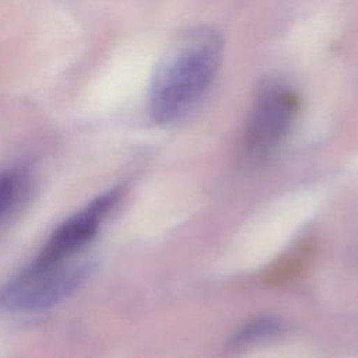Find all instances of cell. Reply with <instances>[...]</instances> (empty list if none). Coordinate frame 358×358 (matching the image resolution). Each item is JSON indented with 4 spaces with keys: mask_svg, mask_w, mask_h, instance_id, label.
I'll use <instances>...</instances> for the list:
<instances>
[{
    "mask_svg": "<svg viewBox=\"0 0 358 358\" xmlns=\"http://www.w3.org/2000/svg\"><path fill=\"white\" fill-rule=\"evenodd\" d=\"M222 59L221 36L211 28H193L173 43L155 71L150 113L172 123L190 112L214 80Z\"/></svg>",
    "mask_w": 358,
    "mask_h": 358,
    "instance_id": "obj_1",
    "label": "cell"
},
{
    "mask_svg": "<svg viewBox=\"0 0 358 358\" xmlns=\"http://www.w3.org/2000/svg\"><path fill=\"white\" fill-rule=\"evenodd\" d=\"M91 259L74 256L63 260L34 259L1 291V302L15 312H39L70 296L90 275Z\"/></svg>",
    "mask_w": 358,
    "mask_h": 358,
    "instance_id": "obj_2",
    "label": "cell"
},
{
    "mask_svg": "<svg viewBox=\"0 0 358 358\" xmlns=\"http://www.w3.org/2000/svg\"><path fill=\"white\" fill-rule=\"evenodd\" d=\"M296 96L285 85H266L250 112L246 127V147L253 155L273 151L289 131L296 113Z\"/></svg>",
    "mask_w": 358,
    "mask_h": 358,
    "instance_id": "obj_3",
    "label": "cell"
},
{
    "mask_svg": "<svg viewBox=\"0 0 358 358\" xmlns=\"http://www.w3.org/2000/svg\"><path fill=\"white\" fill-rule=\"evenodd\" d=\"M117 197V190L102 193L84 208L66 218L52 232L36 259L63 260L78 256L96 235L101 222L115 206Z\"/></svg>",
    "mask_w": 358,
    "mask_h": 358,
    "instance_id": "obj_4",
    "label": "cell"
},
{
    "mask_svg": "<svg viewBox=\"0 0 358 358\" xmlns=\"http://www.w3.org/2000/svg\"><path fill=\"white\" fill-rule=\"evenodd\" d=\"M281 324L277 319L273 317H260L243 326L234 337V344L245 345L250 343H256L262 338H267L275 334L280 330Z\"/></svg>",
    "mask_w": 358,
    "mask_h": 358,
    "instance_id": "obj_5",
    "label": "cell"
},
{
    "mask_svg": "<svg viewBox=\"0 0 358 358\" xmlns=\"http://www.w3.org/2000/svg\"><path fill=\"white\" fill-rule=\"evenodd\" d=\"M21 189V176L14 171L0 172V221L17 203Z\"/></svg>",
    "mask_w": 358,
    "mask_h": 358,
    "instance_id": "obj_6",
    "label": "cell"
}]
</instances>
